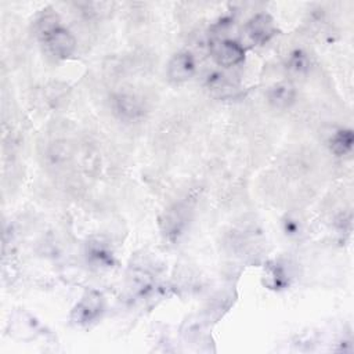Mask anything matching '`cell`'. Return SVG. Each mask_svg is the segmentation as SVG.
Returning a JSON list of instances; mask_svg holds the SVG:
<instances>
[{"instance_id": "9", "label": "cell", "mask_w": 354, "mask_h": 354, "mask_svg": "<svg viewBox=\"0 0 354 354\" xmlns=\"http://www.w3.org/2000/svg\"><path fill=\"white\" fill-rule=\"evenodd\" d=\"M286 65L289 71L295 73H303L308 69V58L301 50H296L290 54Z\"/></svg>"}, {"instance_id": "1", "label": "cell", "mask_w": 354, "mask_h": 354, "mask_svg": "<svg viewBox=\"0 0 354 354\" xmlns=\"http://www.w3.org/2000/svg\"><path fill=\"white\" fill-rule=\"evenodd\" d=\"M105 308L104 297L97 290L86 292L72 310L71 319L77 326H87L101 318Z\"/></svg>"}, {"instance_id": "7", "label": "cell", "mask_w": 354, "mask_h": 354, "mask_svg": "<svg viewBox=\"0 0 354 354\" xmlns=\"http://www.w3.org/2000/svg\"><path fill=\"white\" fill-rule=\"evenodd\" d=\"M115 109L120 118L134 119L141 115V102L131 94H119L115 97Z\"/></svg>"}, {"instance_id": "3", "label": "cell", "mask_w": 354, "mask_h": 354, "mask_svg": "<svg viewBox=\"0 0 354 354\" xmlns=\"http://www.w3.org/2000/svg\"><path fill=\"white\" fill-rule=\"evenodd\" d=\"M245 30L248 37L259 46L266 44L277 35V26L274 19L266 12H260L252 17L246 24Z\"/></svg>"}, {"instance_id": "10", "label": "cell", "mask_w": 354, "mask_h": 354, "mask_svg": "<svg viewBox=\"0 0 354 354\" xmlns=\"http://www.w3.org/2000/svg\"><path fill=\"white\" fill-rule=\"evenodd\" d=\"M207 87L210 90H216V91H230L232 86H231V82L227 79V76L216 72L212 76H209Z\"/></svg>"}, {"instance_id": "8", "label": "cell", "mask_w": 354, "mask_h": 354, "mask_svg": "<svg viewBox=\"0 0 354 354\" xmlns=\"http://www.w3.org/2000/svg\"><path fill=\"white\" fill-rule=\"evenodd\" d=\"M330 149L335 155H346L351 151L353 144H354V134L350 129H343L339 130L333 134V137L330 138Z\"/></svg>"}, {"instance_id": "4", "label": "cell", "mask_w": 354, "mask_h": 354, "mask_svg": "<svg viewBox=\"0 0 354 354\" xmlns=\"http://www.w3.org/2000/svg\"><path fill=\"white\" fill-rule=\"evenodd\" d=\"M212 54L216 62L220 66H235L245 59V50L243 47L234 40H218L216 44L212 46Z\"/></svg>"}, {"instance_id": "5", "label": "cell", "mask_w": 354, "mask_h": 354, "mask_svg": "<svg viewBox=\"0 0 354 354\" xmlns=\"http://www.w3.org/2000/svg\"><path fill=\"white\" fill-rule=\"evenodd\" d=\"M195 66V59L189 53H178L169 61L167 76L174 83L187 82L194 76Z\"/></svg>"}, {"instance_id": "6", "label": "cell", "mask_w": 354, "mask_h": 354, "mask_svg": "<svg viewBox=\"0 0 354 354\" xmlns=\"http://www.w3.org/2000/svg\"><path fill=\"white\" fill-rule=\"evenodd\" d=\"M296 90L290 82H278L267 91L268 102L277 109H285L295 102Z\"/></svg>"}, {"instance_id": "2", "label": "cell", "mask_w": 354, "mask_h": 354, "mask_svg": "<svg viewBox=\"0 0 354 354\" xmlns=\"http://www.w3.org/2000/svg\"><path fill=\"white\" fill-rule=\"evenodd\" d=\"M40 39L47 47L48 53L58 59L69 58L76 48V40L73 35L61 25L54 28Z\"/></svg>"}]
</instances>
